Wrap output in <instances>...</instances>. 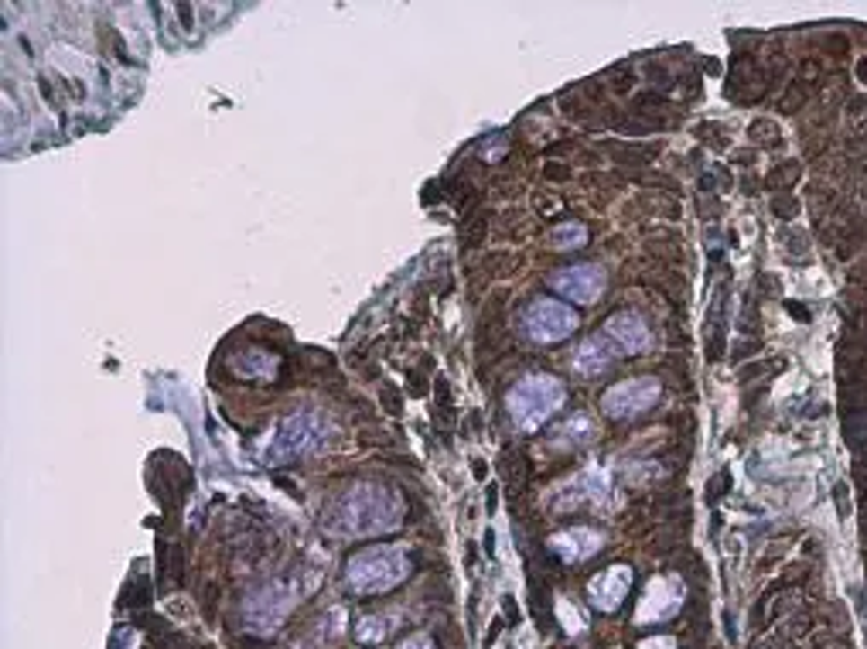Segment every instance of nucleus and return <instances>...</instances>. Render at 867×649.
Masks as SVG:
<instances>
[{
  "label": "nucleus",
  "instance_id": "f257e3e1",
  "mask_svg": "<svg viewBox=\"0 0 867 649\" xmlns=\"http://www.w3.org/2000/svg\"><path fill=\"white\" fill-rule=\"evenodd\" d=\"M403 520V506L400 499L383 489V485H356L335 495L324 510V529L339 533V537H373V533H386V529L400 527Z\"/></svg>",
  "mask_w": 867,
  "mask_h": 649
},
{
  "label": "nucleus",
  "instance_id": "f03ea898",
  "mask_svg": "<svg viewBox=\"0 0 867 649\" xmlns=\"http://www.w3.org/2000/svg\"><path fill=\"white\" fill-rule=\"evenodd\" d=\"M407 571V554L400 547H366L349 561V584L358 595H379L396 588Z\"/></svg>",
  "mask_w": 867,
  "mask_h": 649
},
{
  "label": "nucleus",
  "instance_id": "7ed1b4c3",
  "mask_svg": "<svg viewBox=\"0 0 867 649\" xmlns=\"http://www.w3.org/2000/svg\"><path fill=\"white\" fill-rule=\"evenodd\" d=\"M506 404H509V417L519 431H536L561 410L563 383L553 376H526L509 390Z\"/></svg>",
  "mask_w": 867,
  "mask_h": 649
},
{
  "label": "nucleus",
  "instance_id": "20e7f679",
  "mask_svg": "<svg viewBox=\"0 0 867 649\" xmlns=\"http://www.w3.org/2000/svg\"><path fill=\"white\" fill-rule=\"evenodd\" d=\"M324 424L318 421V413H294L284 424L273 431L270 444H267V461H288L301 458L307 451H314L324 441Z\"/></svg>",
  "mask_w": 867,
  "mask_h": 649
},
{
  "label": "nucleus",
  "instance_id": "39448f33",
  "mask_svg": "<svg viewBox=\"0 0 867 649\" xmlns=\"http://www.w3.org/2000/svg\"><path fill=\"white\" fill-rule=\"evenodd\" d=\"M523 324H526L533 342H561L578 328V315L567 305H561V301H553V298H540V301H533L526 307Z\"/></svg>",
  "mask_w": 867,
  "mask_h": 649
},
{
  "label": "nucleus",
  "instance_id": "423d86ee",
  "mask_svg": "<svg viewBox=\"0 0 867 649\" xmlns=\"http://www.w3.org/2000/svg\"><path fill=\"white\" fill-rule=\"evenodd\" d=\"M659 396V383L652 376H639V379H625V383H615L612 390L601 396V407L608 417H635L656 404Z\"/></svg>",
  "mask_w": 867,
  "mask_h": 649
},
{
  "label": "nucleus",
  "instance_id": "0eeeda50",
  "mask_svg": "<svg viewBox=\"0 0 867 649\" xmlns=\"http://www.w3.org/2000/svg\"><path fill=\"white\" fill-rule=\"evenodd\" d=\"M297 598H301V588H294V584H288V581H277V584H270V588H263V591L253 595V601L246 605V615H250L253 629H260V632L277 629L280 618L294 609Z\"/></svg>",
  "mask_w": 867,
  "mask_h": 649
},
{
  "label": "nucleus",
  "instance_id": "6e6552de",
  "mask_svg": "<svg viewBox=\"0 0 867 649\" xmlns=\"http://www.w3.org/2000/svg\"><path fill=\"white\" fill-rule=\"evenodd\" d=\"M683 601V584L677 578H652L646 588V595L639 601L635 622H659L680 609Z\"/></svg>",
  "mask_w": 867,
  "mask_h": 649
},
{
  "label": "nucleus",
  "instance_id": "1a4fd4ad",
  "mask_svg": "<svg viewBox=\"0 0 867 649\" xmlns=\"http://www.w3.org/2000/svg\"><path fill=\"white\" fill-rule=\"evenodd\" d=\"M550 284L561 290V294H567V298L580 301V305H591V301L601 298V290H605V271L595 267V263H580V267H567V271L553 273Z\"/></svg>",
  "mask_w": 867,
  "mask_h": 649
},
{
  "label": "nucleus",
  "instance_id": "9d476101",
  "mask_svg": "<svg viewBox=\"0 0 867 649\" xmlns=\"http://www.w3.org/2000/svg\"><path fill=\"white\" fill-rule=\"evenodd\" d=\"M629 584H632V571L625 567V564H615V567L601 571V574L591 581V598H595V605L601 609V612H612V609L622 605V598H625V591H629Z\"/></svg>",
  "mask_w": 867,
  "mask_h": 649
},
{
  "label": "nucleus",
  "instance_id": "9b49d317",
  "mask_svg": "<svg viewBox=\"0 0 867 649\" xmlns=\"http://www.w3.org/2000/svg\"><path fill=\"white\" fill-rule=\"evenodd\" d=\"M608 335L618 345H625V352H646L652 345V335H649L646 322L639 315H615V318H608Z\"/></svg>",
  "mask_w": 867,
  "mask_h": 649
},
{
  "label": "nucleus",
  "instance_id": "f8f14e48",
  "mask_svg": "<svg viewBox=\"0 0 867 649\" xmlns=\"http://www.w3.org/2000/svg\"><path fill=\"white\" fill-rule=\"evenodd\" d=\"M597 547H601V537H597L595 529H571V533H557L553 540H550V550H557L563 561H584V557H591Z\"/></svg>",
  "mask_w": 867,
  "mask_h": 649
},
{
  "label": "nucleus",
  "instance_id": "ddd939ff",
  "mask_svg": "<svg viewBox=\"0 0 867 649\" xmlns=\"http://www.w3.org/2000/svg\"><path fill=\"white\" fill-rule=\"evenodd\" d=\"M608 366H612V349H608L601 339H588L578 352H574V369L584 376L605 373Z\"/></svg>",
  "mask_w": 867,
  "mask_h": 649
},
{
  "label": "nucleus",
  "instance_id": "4468645a",
  "mask_svg": "<svg viewBox=\"0 0 867 649\" xmlns=\"http://www.w3.org/2000/svg\"><path fill=\"white\" fill-rule=\"evenodd\" d=\"M233 366H236L243 376H256V379H270V376L277 373V359H273L270 352H260V349H250V352L236 356Z\"/></svg>",
  "mask_w": 867,
  "mask_h": 649
},
{
  "label": "nucleus",
  "instance_id": "2eb2a0df",
  "mask_svg": "<svg viewBox=\"0 0 867 649\" xmlns=\"http://www.w3.org/2000/svg\"><path fill=\"white\" fill-rule=\"evenodd\" d=\"M584 239H588V229L580 222H571V226H561V229L550 233V246L553 250H574V246H584Z\"/></svg>",
  "mask_w": 867,
  "mask_h": 649
},
{
  "label": "nucleus",
  "instance_id": "dca6fc26",
  "mask_svg": "<svg viewBox=\"0 0 867 649\" xmlns=\"http://www.w3.org/2000/svg\"><path fill=\"white\" fill-rule=\"evenodd\" d=\"M591 438H595V424H591L588 417H574V421H567V424L561 427V438H557V441L574 448V444H588Z\"/></svg>",
  "mask_w": 867,
  "mask_h": 649
},
{
  "label": "nucleus",
  "instance_id": "f3484780",
  "mask_svg": "<svg viewBox=\"0 0 867 649\" xmlns=\"http://www.w3.org/2000/svg\"><path fill=\"white\" fill-rule=\"evenodd\" d=\"M386 629H390V626H383V618L369 615V618H362L356 626V639L358 643H379V639L386 636Z\"/></svg>",
  "mask_w": 867,
  "mask_h": 649
},
{
  "label": "nucleus",
  "instance_id": "a211bd4d",
  "mask_svg": "<svg viewBox=\"0 0 867 649\" xmlns=\"http://www.w3.org/2000/svg\"><path fill=\"white\" fill-rule=\"evenodd\" d=\"M557 612H561L563 626H567V629H571V632H578V629H580V612H578V609H574V605H567V601H561V605H557Z\"/></svg>",
  "mask_w": 867,
  "mask_h": 649
},
{
  "label": "nucleus",
  "instance_id": "6ab92c4d",
  "mask_svg": "<svg viewBox=\"0 0 867 649\" xmlns=\"http://www.w3.org/2000/svg\"><path fill=\"white\" fill-rule=\"evenodd\" d=\"M677 646V639H669V636H659V639H646L639 649H673Z\"/></svg>",
  "mask_w": 867,
  "mask_h": 649
},
{
  "label": "nucleus",
  "instance_id": "aec40b11",
  "mask_svg": "<svg viewBox=\"0 0 867 649\" xmlns=\"http://www.w3.org/2000/svg\"><path fill=\"white\" fill-rule=\"evenodd\" d=\"M400 649H434V643H430L427 636H410V639Z\"/></svg>",
  "mask_w": 867,
  "mask_h": 649
}]
</instances>
